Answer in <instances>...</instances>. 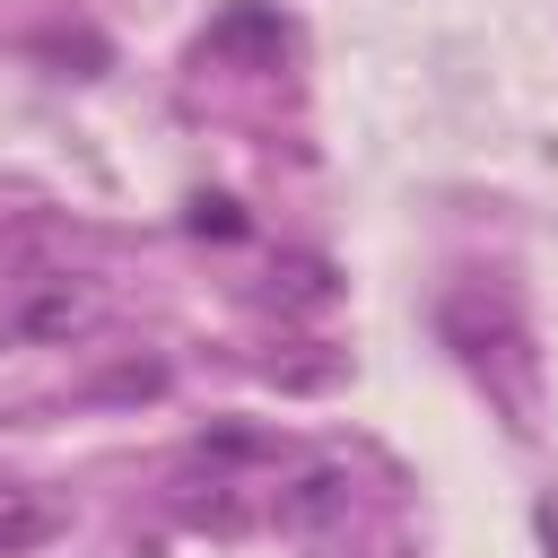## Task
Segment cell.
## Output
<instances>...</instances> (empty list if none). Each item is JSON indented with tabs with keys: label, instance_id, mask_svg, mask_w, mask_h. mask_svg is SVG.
<instances>
[{
	"label": "cell",
	"instance_id": "cell-1",
	"mask_svg": "<svg viewBox=\"0 0 558 558\" xmlns=\"http://www.w3.org/2000/svg\"><path fill=\"white\" fill-rule=\"evenodd\" d=\"M105 305H96V288H70V279H52V288H35L26 305H17V331H35V340H70V331H87Z\"/></svg>",
	"mask_w": 558,
	"mask_h": 558
},
{
	"label": "cell",
	"instance_id": "cell-2",
	"mask_svg": "<svg viewBox=\"0 0 558 558\" xmlns=\"http://www.w3.org/2000/svg\"><path fill=\"white\" fill-rule=\"evenodd\" d=\"M340 514H349V471H331V462L305 471V480L279 497V523H288V532H323V523H340Z\"/></svg>",
	"mask_w": 558,
	"mask_h": 558
},
{
	"label": "cell",
	"instance_id": "cell-3",
	"mask_svg": "<svg viewBox=\"0 0 558 558\" xmlns=\"http://www.w3.org/2000/svg\"><path fill=\"white\" fill-rule=\"evenodd\" d=\"M52 523H61V514H52L44 497H9V488H0V558H17V549H35V541H52Z\"/></svg>",
	"mask_w": 558,
	"mask_h": 558
},
{
	"label": "cell",
	"instance_id": "cell-4",
	"mask_svg": "<svg viewBox=\"0 0 558 558\" xmlns=\"http://www.w3.org/2000/svg\"><path fill=\"white\" fill-rule=\"evenodd\" d=\"M192 227H201V235H244V218H235V201H209V192L192 201Z\"/></svg>",
	"mask_w": 558,
	"mask_h": 558
},
{
	"label": "cell",
	"instance_id": "cell-5",
	"mask_svg": "<svg viewBox=\"0 0 558 558\" xmlns=\"http://www.w3.org/2000/svg\"><path fill=\"white\" fill-rule=\"evenodd\" d=\"M541 532H549V558H558V497L541 506Z\"/></svg>",
	"mask_w": 558,
	"mask_h": 558
}]
</instances>
